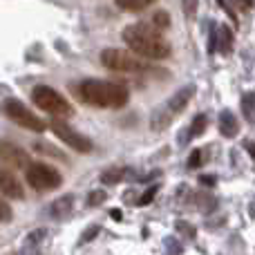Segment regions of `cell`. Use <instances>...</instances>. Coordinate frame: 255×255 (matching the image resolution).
Here are the masks:
<instances>
[{
  "label": "cell",
  "instance_id": "obj_1",
  "mask_svg": "<svg viewBox=\"0 0 255 255\" xmlns=\"http://www.w3.org/2000/svg\"><path fill=\"white\" fill-rule=\"evenodd\" d=\"M124 43L132 49V54L141 58H150V61H163L172 54V47L161 31L150 27L148 22H136V25H128L124 29Z\"/></svg>",
  "mask_w": 255,
  "mask_h": 255
},
{
  "label": "cell",
  "instance_id": "obj_2",
  "mask_svg": "<svg viewBox=\"0 0 255 255\" xmlns=\"http://www.w3.org/2000/svg\"><path fill=\"white\" fill-rule=\"evenodd\" d=\"M72 92L79 101L88 103L94 108H124L130 99L126 88L110 81H97V79H85L81 83L72 85Z\"/></svg>",
  "mask_w": 255,
  "mask_h": 255
},
{
  "label": "cell",
  "instance_id": "obj_3",
  "mask_svg": "<svg viewBox=\"0 0 255 255\" xmlns=\"http://www.w3.org/2000/svg\"><path fill=\"white\" fill-rule=\"evenodd\" d=\"M193 97H195V85H184V88H179L170 99H166V101L152 112V117H150V128H152L154 132L166 130V128L188 108Z\"/></svg>",
  "mask_w": 255,
  "mask_h": 255
},
{
  "label": "cell",
  "instance_id": "obj_4",
  "mask_svg": "<svg viewBox=\"0 0 255 255\" xmlns=\"http://www.w3.org/2000/svg\"><path fill=\"white\" fill-rule=\"evenodd\" d=\"M101 63L112 72H121V74H143V72H161V70H150L139 56L126 49H103L101 52Z\"/></svg>",
  "mask_w": 255,
  "mask_h": 255
},
{
  "label": "cell",
  "instance_id": "obj_5",
  "mask_svg": "<svg viewBox=\"0 0 255 255\" xmlns=\"http://www.w3.org/2000/svg\"><path fill=\"white\" fill-rule=\"evenodd\" d=\"M25 179L27 184L34 190H40V193H47V190H56L58 186L63 184V175L52 168L49 163L43 161H31L29 166L25 168Z\"/></svg>",
  "mask_w": 255,
  "mask_h": 255
},
{
  "label": "cell",
  "instance_id": "obj_6",
  "mask_svg": "<svg viewBox=\"0 0 255 255\" xmlns=\"http://www.w3.org/2000/svg\"><path fill=\"white\" fill-rule=\"evenodd\" d=\"M31 101L40 108V110L49 112L54 117H72V106L63 99V94H58L54 88L49 85H36L31 90Z\"/></svg>",
  "mask_w": 255,
  "mask_h": 255
},
{
  "label": "cell",
  "instance_id": "obj_7",
  "mask_svg": "<svg viewBox=\"0 0 255 255\" xmlns=\"http://www.w3.org/2000/svg\"><path fill=\"white\" fill-rule=\"evenodd\" d=\"M0 110H2V115L7 117L9 121H13L16 126L25 128V130L45 132V128H47L40 117H36L31 110H27V106H25V103H20L18 99H7V101H2Z\"/></svg>",
  "mask_w": 255,
  "mask_h": 255
},
{
  "label": "cell",
  "instance_id": "obj_8",
  "mask_svg": "<svg viewBox=\"0 0 255 255\" xmlns=\"http://www.w3.org/2000/svg\"><path fill=\"white\" fill-rule=\"evenodd\" d=\"M49 128H52V132L63 141V143H67L72 150H76V152H85V154H88V152H92V150H94L92 141H90L85 134H81L79 130H74L72 126H67L65 121L54 119L52 124H49Z\"/></svg>",
  "mask_w": 255,
  "mask_h": 255
},
{
  "label": "cell",
  "instance_id": "obj_9",
  "mask_svg": "<svg viewBox=\"0 0 255 255\" xmlns=\"http://www.w3.org/2000/svg\"><path fill=\"white\" fill-rule=\"evenodd\" d=\"M0 161L9 163V166H13V168H22V170H25V168L31 163V159H29V154H27V150H22L20 145L11 143V141L0 139Z\"/></svg>",
  "mask_w": 255,
  "mask_h": 255
},
{
  "label": "cell",
  "instance_id": "obj_10",
  "mask_svg": "<svg viewBox=\"0 0 255 255\" xmlns=\"http://www.w3.org/2000/svg\"><path fill=\"white\" fill-rule=\"evenodd\" d=\"M0 193L7 195V197H11V199L25 197V188H22V184L9 170H4V168H0Z\"/></svg>",
  "mask_w": 255,
  "mask_h": 255
},
{
  "label": "cell",
  "instance_id": "obj_11",
  "mask_svg": "<svg viewBox=\"0 0 255 255\" xmlns=\"http://www.w3.org/2000/svg\"><path fill=\"white\" fill-rule=\"evenodd\" d=\"M220 132L226 136V139H233V136H238L240 121H238V117H235L231 110H222L220 112Z\"/></svg>",
  "mask_w": 255,
  "mask_h": 255
},
{
  "label": "cell",
  "instance_id": "obj_12",
  "mask_svg": "<svg viewBox=\"0 0 255 255\" xmlns=\"http://www.w3.org/2000/svg\"><path fill=\"white\" fill-rule=\"evenodd\" d=\"M72 208H74V195H63L49 206V215L54 220H63V217L72 215Z\"/></svg>",
  "mask_w": 255,
  "mask_h": 255
},
{
  "label": "cell",
  "instance_id": "obj_13",
  "mask_svg": "<svg viewBox=\"0 0 255 255\" xmlns=\"http://www.w3.org/2000/svg\"><path fill=\"white\" fill-rule=\"evenodd\" d=\"M128 177H134V172L130 170V168H124V166H112L108 168V170L101 172V181L106 186H115V184H121V181H126Z\"/></svg>",
  "mask_w": 255,
  "mask_h": 255
},
{
  "label": "cell",
  "instance_id": "obj_14",
  "mask_svg": "<svg viewBox=\"0 0 255 255\" xmlns=\"http://www.w3.org/2000/svg\"><path fill=\"white\" fill-rule=\"evenodd\" d=\"M206 126H208V117L206 115H197L193 119V124H190V128L181 134V141H184L186 136H188V139H197V136H202L204 132H206Z\"/></svg>",
  "mask_w": 255,
  "mask_h": 255
},
{
  "label": "cell",
  "instance_id": "obj_15",
  "mask_svg": "<svg viewBox=\"0 0 255 255\" xmlns=\"http://www.w3.org/2000/svg\"><path fill=\"white\" fill-rule=\"evenodd\" d=\"M217 47H220V52L224 54H231V49H233V31H231V27L222 25L220 29H217Z\"/></svg>",
  "mask_w": 255,
  "mask_h": 255
},
{
  "label": "cell",
  "instance_id": "obj_16",
  "mask_svg": "<svg viewBox=\"0 0 255 255\" xmlns=\"http://www.w3.org/2000/svg\"><path fill=\"white\" fill-rule=\"evenodd\" d=\"M242 112L247 117V121L255 124V92H247L242 97Z\"/></svg>",
  "mask_w": 255,
  "mask_h": 255
},
{
  "label": "cell",
  "instance_id": "obj_17",
  "mask_svg": "<svg viewBox=\"0 0 255 255\" xmlns=\"http://www.w3.org/2000/svg\"><path fill=\"white\" fill-rule=\"evenodd\" d=\"M150 27H154L157 31H163V29H168L170 27V16H168L166 11H154L152 16H150Z\"/></svg>",
  "mask_w": 255,
  "mask_h": 255
},
{
  "label": "cell",
  "instance_id": "obj_18",
  "mask_svg": "<svg viewBox=\"0 0 255 255\" xmlns=\"http://www.w3.org/2000/svg\"><path fill=\"white\" fill-rule=\"evenodd\" d=\"M195 204H197V208H199V211H204V213H211V211H215V206H217V199L213 197V195H197V199H195Z\"/></svg>",
  "mask_w": 255,
  "mask_h": 255
},
{
  "label": "cell",
  "instance_id": "obj_19",
  "mask_svg": "<svg viewBox=\"0 0 255 255\" xmlns=\"http://www.w3.org/2000/svg\"><path fill=\"white\" fill-rule=\"evenodd\" d=\"M175 231L177 233H181L184 238H188V240H195V235H197V231H195V226L190 224V222H186V220H179L175 224Z\"/></svg>",
  "mask_w": 255,
  "mask_h": 255
},
{
  "label": "cell",
  "instance_id": "obj_20",
  "mask_svg": "<svg viewBox=\"0 0 255 255\" xmlns=\"http://www.w3.org/2000/svg\"><path fill=\"white\" fill-rule=\"evenodd\" d=\"M45 238H47V231H45V229L34 231V233H29V235H27V240H25V247H38L40 242H45Z\"/></svg>",
  "mask_w": 255,
  "mask_h": 255
},
{
  "label": "cell",
  "instance_id": "obj_21",
  "mask_svg": "<svg viewBox=\"0 0 255 255\" xmlns=\"http://www.w3.org/2000/svg\"><path fill=\"white\" fill-rule=\"evenodd\" d=\"M117 7L126 9V11H143V9L150 7V2H124V0H119Z\"/></svg>",
  "mask_w": 255,
  "mask_h": 255
},
{
  "label": "cell",
  "instance_id": "obj_22",
  "mask_svg": "<svg viewBox=\"0 0 255 255\" xmlns=\"http://www.w3.org/2000/svg\"><path fill=\"white\" fill-rule=\"evenodd\" d=\"M106 199H108V195L103 193V190H92L88 197V206H101Z\"/></svg>",
  "mask_w": 255,
  "mask_h": 255
},
{
  "label": "cell",
  "instance_id": "obj_23",
  "mask_svg": "<svg viewBox=\"0 0 255 255\" xmlns=\"http://www.w3.org/2000/svg\"><path fill=\"white\" fill-rule=\"evenodd\" d=\"M101 233V226H88V229H85V233L81 235V244H88V242H92L94 238H97V235Z\"/></svg>",
  "mask_w": 255,
  "mask_h": 255
},
{
  "label": "cell",
  "instance_id": "obj_24",
  "mask_svg": "<svg viewBox=\"0 0 255 255\" xmlns=\"http://www.w3.org/2000/svg\"><path fill=\"white\" fill-rule=\"evenodd\" d=\"M11 217H13V213H11V208H9V204L4 202V199H0V222L7 224V222H11Z\"/></svg>",
  "mask_w": 255,
  "mask_h": 255
},
{
  "label": "cell",
  "instance_id": "obj_25",
  "mask_svg": "<svg viewBox=\"0 0 255 255\" xmlns=\"http://www.w3.org/2000/svg\"><path fill=\"white\" fill-rule=\"evenodd\" d=\"M163 244H166L168 253H172V255H181V251H184V247H181L175 238H166V242H163Z\"/></svg>",
  "mask_w": 255,
  "mask_h": 255
},
{
  "label": "cell",
  "instance_id": "obj_26",
  "mask_svg": "<svg viewBox=\"0 0 255 255\" xmlns=\"http://www.w3.org/2000/svg\"><path fill=\"white\" fill-rule=\"evenodd\" d=\"M204 163V150H195L188 159V168H199Z\"/></svg>",
  "mask_w": 255,
  "mask_h": 255
},
{
  "label": "cell",
  "instance_id": "obj_27",
  "mask_svg": "<svg viewBox=\"0 0 255 255\" xmlns=\"http://www.w3.org/2000/svg\"><path fill=\"white\" fill-rule=\"evenodd\" d=\"M157 190H159L157 186H152V188H150V190H145V193H143V197H141L136 204H139V206H145V204H150V202H152V197H154V195H157Z\"/></svg>",
  "mask_w": 255,
  "mask_h": 255
},
{
  "label": "cell",
  "instance_id": "obj_28",
  "mask_svg": "<svg viewBox=\"0 0 255 255\" xmlns=\"http://www.w3.org/2000/svg\"><path fill=\"white\" fill-rule=\"evenodd\" d=\"M199 184L202 186H215V177L213 175H202L199 177Z\"/></svg>",
  "mask_w": 255,
  "mask_h": 255
},
{
  "label": "cell",
  "instance_id": "obj_29",
  "mask_svg": "<svg viewBox=\"0 0 255 255\" xmlns=\"http://www.w3.org/2000/svg\"><path fill=\"white\" fill-rule=\"evenodd\" d=\"M244 148H247V152L253 157V161H255V141H244Z\"/></svg>",
  "mask_w": 255,
  "mask_h": 255
},
{
  "label": "cell",
  "instance_id": "obj_30",
  "mask_svg": "<svg viewBox=\"0 0 255 255\" xmlns=\"http://www.w3.org/2000/svg\"><path fill=\"white\" fill-rule=\"evenodd\" d=\"M110 217H112V220H117V222H121V217H124V215H121V211L112 208V211H110Z\"/></svg>",
  "mask_w": 255,
  "mask_h": 255
},
{
  "label": "cell",
  "instance_id": "obj_31",
  "mask_svg": "<svg viewBox=\"0 0 255 255\" xmlns=\"http://www.w3.org/2000/svg\"><path fill=\"white\" fill-rule=\"evenodd\" d=\"M249 213H251V217H253V220H255V202L251 204V206H249Z\"/></svg>",
  "mask_w": 255,
  "mask_h": 255
},
{
  "label": "cell",
  "instance_id": "obj_32",
  "mask_svg": "<svg viewBox=\"0 0 255 255\" xmlns=\"http://www.w3.org/2000/svg\"><path fill=\"white\" fill-rule=\"evenodd\" d=\"M7 255H20V253H7Z\"/></svg>",
  "mask_w": 255,
  "mask_h": 255
}]
</instances>
